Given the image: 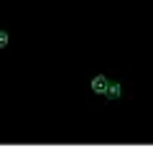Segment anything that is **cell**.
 I'll return each mask as SVG.
<instances>
[{"instance_id": "1", "label": "cell", "mask_w": 153, "mask_h": 153, "mask_svg": "<svg viewBox=\"0 0 153 153\" xmlns=\"http://www.w3.org/2000/svg\"><path fill=\"white\" fill-rule=\"evenodd\" d=\"M107 84H110L107 76H105V74H97V76H92L89 87H92V92H94V94H102V97H105V92H107Z\"/></svg>"}, {"instance_id": "2", "label": "cell", "mask_w": 153, "mask_h": 153, "mask_svg": "<svg viewBox=\"0 0 153 153\" xmlns=\"http://www.w3.org/2000/svg\"><path fill=\"white\" fill-rule=\"evenodd\" d=\"M123 97V84L120 82H110L107 84V92H105V100H110V102H115V100Z\"/></svg>"}, {"instance_id": "3", "label": "cell", "mask_w": 153, "mask_h": 153, "mask_svg": "<svg viewBox=\"0 0 153 153\" xmlns=\"http://www.w3.org/2000/svg\"><path fill=\"white\" fill-rule=\"evenodd\" d=\"M8 44H10V33H8L5 28H0V49H5Z\"/></svg>"}]
</instances>
